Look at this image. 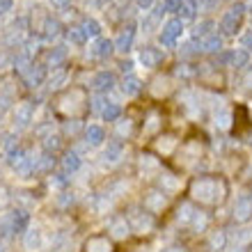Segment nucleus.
<instances>
[{"mask_svg": "<svg viewBox=\"0 0 252 252\" xmlns=\"http://www.w3.org/2000/svg\"><path fill=\"white\" fill-rule=\"evenodd\" d=\"M85 252H115V246L106 236H94L85 243Z\"/></svg>", "mask_w": 252, "mask_h": 252, "instance_id": "2", "label": "nucleus"}, {"mask_svg": "<svg viewBox=\"0 0 252 252\" xmlns=\"http://www.w3.org/2000/svg\"><path fill=\"white\" fill-rule=\"evenodd\" d=\"M218 179H195L190 186V195L192 199H197V202H204V204H216V192L218 195H222V188L218 190Z\"/></svg>", "mask_w": 252, "mask_h": 252, "instance_id": "1", "label": "nucleus"}]
</instances>
